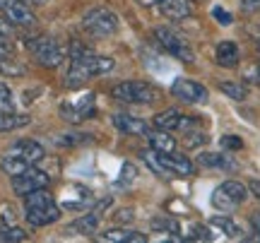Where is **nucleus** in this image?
<instances>
[{"label":"nucleus","instance_id":"f257e3e1","mask_svg":"<svg viewBox=\"0 0 260 243\" xmlns=\"http://www.w3.org/2000/svg\"><path fill=\"white\" fill-rule=\"evenodd\" d=\"M116 63L106 56H96L89 48L75 46L73 58H70V67L65 73V84L68 87H82L87 80H92L94 75H106L111 73Z\"/></svg>","mask_w":260,"mask_h":243},{"label":"nucleus","instance_id":"f03ea898","mask_svg":"<svg viewBox=\"0 0 260 243\" xmlns=\"http://www.w3.org/2000/svg\"><path fill=\"white\" fill-rule=\"evenodd\" d=\"M24 217L31 226H48L58 222L60 207L56 205L53 195L46 188H39V190H31L29 195H24Z\"/></svg>","mask_w":260,"mask_h":243},{"label":"nucleus","instance_id":"7ed1b4c3","mask_svg":"<svg viewBox=\"0 0 260 243\" xmlns=\"http://www.w3.org/2000/svg\"><path fill=\"white\" fill-rule=\"evenodd\" d=\"M248 197V186L239 181H224L214 188L212 193V207L219 212H236Z\"/></svg>","mask_w":260,"mask_h":243},{"label":"nucleus","instance_id":"20e7f679","mask_svg":"<svg viewBox=\"0 0 260 243\" xmlns=\"http://www.w3.org/2000/svg\"><path fill=\"white\" fill-rule=\"evenodd\" d=\"M82 27L92 37H99V39L111 37V34L118 31V15L109 8H92L84 12Z\"/></svg>","mask_w":260,"mask_h":243},{"label":"nucleus","instance_id":"39448f33","mask_svg":"<svg viewBox=\"0 0 260 243\" xmlns=\"http://www.w3.org/2000/svg\"><path fill=\"white\" fill-rule=\"evenodd\" d=\"M154 39L159 41V46L167 51L169 56H174L176 60H183V63H193V48L188 44V39L183 34H178L176 29L171 27H157L154 29Z\"/></svg>","mask_w":260,"mask_h":243},{"label":"nucleus","instance_id":"423d86ee","mask_svg":"<svg viewBox=\"0 0 260 243\" xmlns=\"http://www.w3.org/2000/svg\"><path fill=\"white\" fill-rule=\"evenodd\" d=\"M111 94H113V99L125 101V103H152L159 99L157 87H152L147 82H135V80L116 84L111 89Z\"/></svg>","mask_w":260,"mask_h":243},{"label":"nucleus","instance_id":"0eeeda50","mask_svg":"<svg viewBox=\"0 0 260 243\" xmlns=\"http://www.w3.org/2000/svg\"><path fill=\"white\" fill-rule=\"evenodd\" d=\"M27 46H29V51H31V56L37 58L39 65L58 67L60 63H63V48H60V44H58L56 39L37 37V39H31Z\"/></svg>","mask_w":260,"mask_h":243},{"label":"nucleus","instance_id":"6e6552de","mask_svg":"<svg viewBox=\"0 0 260 243\" xmlns=\"http://www.w3.org/2000/svg\"><path fill=\"white\" fill-rule=\"evenodd\" d=\"M96 113V101H94V94H82L77 99H65L60 103V116L68 123H82L87 118H92Z\"/></svg>","mask_w":260,"mask_h":243},{"label":"nucleus","instance_id":"1a4fd4ad","mask_svg":"<svg viewBox=\"0 0 260 243\" xmlns=\"http://www.w3.org/2000/svg\"><path fill=\"white\" fill-rule=\"evenodd\" d=\"M48 186V176L37 166H29L27 171H22L17 176H12V190L15 195H29L31 190H39V188Z\"/></svg>","mask_w":260,"mask_h":243},{"label":"nucleus","instance_id":"9d476101","mask_svg":"<svg viewBox=\"0 0 260 243\" xmlns=\"http://www.w3.org/2000/svg\"><path fill=\"white\" fill-rule=\"evenodd\" d=\"M171 94L186 103H205L210 99V94L200 82L188 80V77H178L176 82L171 84Z\"/></svg>","mask_w":260,"mask_h":243},{"label":"nucleus","instance_id":"9b49d317","mask_svg":"<svg viewBox=\"0 0 260 243\" xmlns=\"http://www.w3.org/2000/svg\"><path fill=\"white\" fill-rule=\"evenodd\" d=\"M0 12L5 15L10 24H15V27H34L37 24V15L31 12L27 3H22V0H5V5L0 8Z\"/></svg>","mask_w":260,"mask_h":243},{"label":"nucleus","instance_id":"f8f14e48","mask_svg":"<svg viewBox=\"0 0 260 243\" xmlns=\"http://www.w3.org/2000/svg\"><path fill=\"white\" fill-rule=\"evenodd\" d=\"M198 125V121L195 118H190V116H183L181 111H176V109H167V111H161L154 116V128H159V130H190V128H195Z\"/></svg>","mask_w":260,"mask_h":243},{"label":"nucleus","instance_id":"ddd939ff","mask_svg":"<svg viewBox=\"0 0 260 243\" xmlns=\"http://www.w3.org/2000/svg\"><path fill=\"white\" fill-rule=\"evenodd\" d=\"M157 157H159V161L164 164V168H167L169 173H174V176H193L195 164L188 159L186 154H178V152L164 154V152H157Z\"/></svg>","mask_w":260,"mask_h":243},{"label":"nucleus","instance_id":"4468645a","mask_svg":"<svg viewBox=\"0 0 260 243\" xmlns=\"http://www.w3.org/2000/svg\"><path fill=\"white\" fill-rule=\"evenodd\" d=\"M8 154H15V157H19V159L29 161L31 166H37L39 161L46 157L44 147H41L39 142H34V140H17L15 145H10L8 147Z\"/></svg>","mask_w":260,"mask_h":243},{"label":"nucleus","instance_id":"2eb2a0df","mask_svg":"<svg viewBox=\"0 0 260 243\" xmlns=\"http://www.w3.org/2000/svg\"><path fill=\"white\" fill-rule=\"evenodd\" d=\"M113 125L125 135H147L149 125L138 116H130V113H116L113 116Z\"/></svg>","mask_w":260,"mask_h":243},{"label":"nucleus","instance_id":"dca6fc26","mask_svg":"<svg viewBox=\"0 0 260 243\" xmlns=\"http://www.w3.org/2000/svg\"><path fill=\"white\" fill-rule=\"evenodd\" d=\"M96 238L104 243H145L147 241V236L140 234V231H133V229H109V231L99 234Z\"/></svg>","mask_w":260,"mask_h":243},{"label":"nucleus","instance_id":"f3484780","mask_svg":"<svg viewBox=\"0 0 260 243\" xmlns=\"http://www.w3.org/2000/svg\"><path fill=\"white\" fill-rule=\"evenodd\" d=\"M159 10H161V15L167 19L178 22V19H186L190 15V3L188 0H161Z\"/></svg>","mask_w":260,"mask_h":243},{"label":"nucleus","instance_id":"a211bd4d","mask_svg":"<svg viewBox=\"0 0 260 243\" xmlns=\"http://www.w3.org/2000/svg\"><path fill=\"white\" fill-rule=\"evenodd\" d=\"M212 226H217L219 231H222L226 238H236V241H241L246 238V231H243V226L239 222H234L232 217H212Z\"/></svg>","mask_w":260,"mask_h":243},{"label":"nucleus","instance_id":"6ab92c4d","mask_svg":"<svg viewBox=\"0 0 260 243\" xmlns=\"http://www.w3.org/2000/svg\"><path fill=\"white\" fill-rule=\"evenodd\" d=\"M147 140L152 145V150L157 152H164V154H171V152H176V137H171V132L169 130H157V132H147Z\"/></svg>","mask_w":260,"mask_h":243},{"label":"nucleus","instance_id":"aec40b11","mask_svg":"<svg viewBox=\"0 0 260 243\" xmlns=\"http://www.w3.org/2000/svg\"><path fill=\"white\" fill-rule=\"evenodd\" d=\"M217 63L222 67H236L239 65V46L234 41H219V46H217Z\"/></svg>","mask_w":260,"mask_h":243},{"label":"nucleus","instance_id":"412c9836","mask_svg":"<svg viewBox=\"0 0 260 243\" xmlns=\"http://www.w3.org/2000/svg\"><path fill=\"white\" fill-rule=\"evenodd\" d=\"M99 219H102V212H96V210H92L89 215L77 217V219H75L73 224H70V229H75L77 234L92 236V234H96V229H99Z\"/></svg>","mask_w":260,"mask_h":243},{"label":"nucleus","instance_id":"4be33fe9","mask_svg":"<svg viewBox=\"0 0 260 243\" xmlns=\"http://www.w3.org/2000/svg\"><path fill=\"white\" fill-rule=\"evenodd\" d=\"M31 166L29 161L24 159H19V157H15V154H3V159H0V171L5 173V176H17V173H22V171H27V168Z\"/></svg>","mask_w":260,"mask_h":243},{"label":"nucleus","instance_id":"5701e85b","mask_svg":"<svg viewBox=\"0 0 260 243\" xmlns=\"http://www.w3.org/2000/svg\"><path fill=\"white\" fill-rule=\"evenodd\" d=\"M29 123V116H19V113H5L0 111V132H10L17 130V128H24Z\"/></svg>","mask_w":260,"mask_h":243},{"label":"nucleus","instance_id":"b1692460","mask_svg":"<svg viewBox=\"0 0 260 243\" xmlns=\"http://www.w3.org/2000/svg\"><path fill=\"white\" fill-rule=\"evenodd\" d=\"M198 161L203 164V166H210V168H236L229 157H224V154H212V152H205L198 157Z\"/></svg>","mask_w":260,"mask_h":243},{"label":"nucleus","instance_id":"393cba45","mask_svg":"<svg viewBox=\"0 0 260 243\" xmlns=\"http://www.w3.org/2000/svg\"><path fill=\"white\" fill-rule=\"evenodd\" d=\"M219 92H224L234 101H246L248 99V87L239 82H219Z\"/></svg>","mask_w":260,"mask_h":243},{"label":"nucleus","instance_id":"a878e982","mask_svg":"<svg viewBox=\"0 0 260 243\" xmlns=\"http://www.w3.org/2000/svg\"><path fill=\"white\" fill-rule=\"evenodd\" d=\"M140 157H142V161H145V164H147V166L152 168L157 176H161V178H169V176H171L167 168H164V164L159 161V157H157V152H154V150H142V152H140Z\"/></svg>","mask_w":260,"mask_h":243},{"label":"nucleus","instance_id":"bb28decb","mask_svg":"<svg viewBox=\"0 0 260 243\" xmlns=\"http://www.w3.org/2000/svg\"><path fill=\"white\" fill-rule=\"evenodd\" d=\"M27 241V231L19 229V226H5L0 229V243H19Z\"/></svg>","mask_w":260,"mask_h":243},{"label":"nucleus","instance_id":"cd10ccee","mask_svg":"<svg viewBox=\"0 0 260 243\" xmlns=\"http://www.w3.org/2000/svg\"><path fill=\"white\" fill-rule=\"evenodd\" d=\"M89 202H92L89 190L80 186V195H77V197H68V200H65V207H68V210H73V212H77V210H84Z\"/></svg>","mask_w":260,"mask_h":243},{"label":"nucleus","instance_id":"c85d7f7f","mask_svg":"<svg viewBox=\"0 0 260 243\" xmlns=\"http://www.w3.org/2000/svg\"><path fill=\"white\" fill-rule=\"evenodd\" d=\"M0 111L12 113L15 111V94L5 82H0Z\"/></svg>","mask_w":260,"mask_h":243},{"label":"nucleus","instance_id":"c756f323","mask_svg":"<svg viewBox=\"0 0 260 243\" xmlns=\"http://www.w3.org/2000/svg\"><path fill=\"white\" fill-rule=\"evenodd\" d=\"M186 231H188V234H186L188 241H212L210 229H207V226H203V224H188Z\"/></svg>","mask_w":260,"mask_h":243},{"label":"nucleus","instance_id":"7c9ffc66","mask_svg":"<svg viewBox=\"0 0 260 243\" xmlns=\"http://www.w3.org/2000/svg\"><path fill=\"white\" fill-rule=\"evenodd\" d=\"M152 226L157 229V231H171V234H181V224H178L176 219H171V217H159V219H154L152 222Z\"/></svg>","mask_w":260,"mask_h":243},{"label":"nucleus","instance_id":"2f4dec72","mask_svg":"<svg viewBox=\"0 0 260 243\" xmlns=\"http://www.w3.org/2000/svg\"><path fill=\"white\" fill-rule=\"evenodd\" d=\"M205 142H207V135H205L203 130H195V132L188 130V135H186V147L188 150H193V147H203Z\"/></svg>","mask_w":260,"mask_h":243},{"label":"nucleus","instance_id":"473e14b6","mask_svg":"<svg viewBox=\"0 0 260 243\" xmlns=\"http://www.w3.org/2000/svg\"><path fill=\"white\" fill-rule=\"evenodd\" d=\"M222 147H224V150H241L243 142H241V137H236V135H224V137H222Z\"/></svg>","mask_w":260,"mask_h":243},{"label":"nucleus","instance_id":"72a5a7b5","mask_svg":"<svg viewBox=\"0 0 260 243\" xmlns=\"http://www.w3.org/2000/svg\"><path fill=\"white\" fill-rule=\"evenodd\" d=\"M135 181V166L133 164H123V171H121V186H128Z\"/></svg>","mask_w":260,"mask_h":243},{"label":"nucleus","instance_id":"f704fd0d","mask_svg":"<svg viewBox=\"0 0 260 243\" xmlns=\"http://www.w3.org/2000/svg\"><path fill=\"white\" fill-rule=\"evenodd\" d=\"M212 17L219 19V24H224V27H226V24H232V15H229L226 10H222L219 5H217V8H212Z\"/></svg>","mask_w":260,"mask_h":243},{"label":"nucleus","instance_id":"c9c22d12","mask_svg":"<svg viewBox=\"0 0 260 243\" xmlns=\"http://www.w3.org/2000/svg\"><path fill=\"white\" fill-rule=\"evenodd\" d=\"M12 56V44L8 41V37H0V58Z\"/></svg>","mask_w":260,"mask_h":243},{"label":"nucleus","instance_id":"e433bc0d","mask_svg":"<svg viewBox=\"0 0 260 243\" xmlns=\"http://www.w3.org/2000/svg\"><path fill=\"white\" fill-rule=\"evenodd\" d=\"M241 8L246 12H258L260 10V0H241Z\"/></svg>","mask_w":260,"mask_h":243},{"label":"nucleus","instance_id":"4c0bfd02","mask_svg":"<svg viewBox=\"0 0 260 243\" xmlns=\"http://www.w3.org/2000/svg\"><path fill=\"white\" fill-rule=\"evenodd\" d=\"M248 193L260 200V181H251V183H248Z\"/></svg>","mask_w":260,"mask_h":243},{"label":"nucleus","instance_id":"58836bf2","mask_svg":"<svg viewBox=\"0 0 260 243\" xmlns=\"http://www.w3.org/2000/svg\"><path fill=\"white\" fill-rule=\"evenodd\" d=\"M0 37H10V24L5 19H0Z\"/></svg>","mask_w":260,"mask_h":243},{"label":"nucleus","instance_id":"ea45409f","mask_svg":"<svg viewBox=\"0 0 260 243\" xmlns=\"http://www.w3.org/2000/svg\"><path fill=\"white\" fill-rule=\"evenodd\" d=\"M118 219H123V222H125V219H133V210H118Z\"/></svg>","mask_w":260,"mask_h":243},{"label":"nucleus","instance_id":"a19ab883","mask_svg":"<svg viewBox=\"0 0 260 243\" xmlns=\"http://www.w3.org/2000/svg\"><path fill=\"white\" fill-rule=\"evenodd\" d=\"M159 3H161V0H142V5H147V8L149 5H159Z\"/></svg>","mask_w":260,"mask_h":243},{"label":"nucleus","instance_id":"79ce46f5","mask_svg":"<svg viewBox=\"0 0 260 243\" xmlns=\"http://www.w3.org/2000/svg\"><path fill=\"white\" fill-rule=\"evenodd\" d=\"M27 3H34V5H46L48 0H27Z\"/></svg>","mask_w":260,"mask_h":243},{"label":"nucleus","instance_id":"37998d69","mask_svg":"<svg viewBox=\"0 0 260 243\" xmlns=\"http://www.w3.org/2000/svg\"><path fill=\"white\" fill-rule=\"evenodd\" d=\"M255 222H260V212H258V215H255Z\"/></svg>","mask_w":260,"mask_h":243},{"label":"nucleus","instance_id":"c03bdc74","mask_svg":"<svg viewBox=\"0 0 260 243\" xmlns=\"http://www.w3.org/2000/svg\"><path fill=\"white\" fill-rule=\"evenodd\" d=\"M258 51H260V41H258Z\"/></svg>","mask_w":260,"mask_h":243},{"label":"nucleus","instance_id":"a18cd8bd","mask_svg":"<svg viewBox=\"0 0 260 243\" xmlns=\"http://www.w3.org/2000/svg\"><path fill=\"white\" fill-rule=\"evenodd\" d=\"M258 73H260V65H258Z\"/></svg>","mask_w":260,"mask_h":243}]
</instances>
